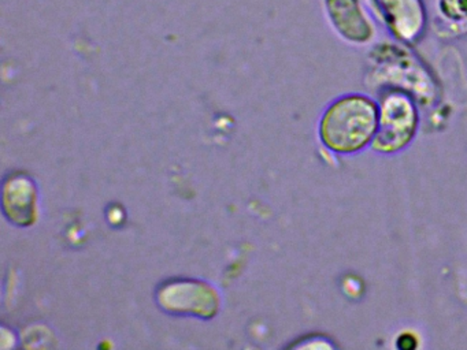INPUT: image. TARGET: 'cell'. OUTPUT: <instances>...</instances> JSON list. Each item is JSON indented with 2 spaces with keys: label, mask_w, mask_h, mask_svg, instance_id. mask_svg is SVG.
I'll return each instance as SVG.
<instances>
[{
  "label": "cell",
  "mask_w": 467,
  "mask_h": 350,
  "mask_svg": "<svg viewBox=\"0 0 467 350\" xmlns=\"http://www.w3.org/2000/svg\"><path fill=\"white\" fill-rule=\"evenodd\" d=\"M379 100L366 93L338 96L327 104L318 123L321 144L336 155H357L371 148L379 130Z\"/></svg>",
  "instance_id": "cell-1"
},
{
  "label": "cell",
  "mask_w": 467,
  "mask_h": 350,
  "mask_svg": "<svg viewBox=\"0 0 467 350\" xmlns=\"http://www.w3.org/2000/svg\"><path fill=\"white\" fill-rule=\"evenodd\" d=\"M379 107V130L371 149L381 155H395L414 141L420 129V109L411 93L400 88L382 90Z\"/></svg>",
  "instance_id": "cell-2"
},
{
  "label": "cell",
  "mask_w": 467,
  "mask_h": 350,
  "mask_svg": "<svg viewBox=\"0 0 467 350\" xmlns=\"http://www.w3.org/2000/svg\"><path fill=\"white\" fill-rule=\"evenodd\" d=\"M322 8L327 24L344 43L363 46L376 40L379 25L368 0H322Z\"/></svg>",
  "instance_id": "cell-3"
},
{
  "label": "cell",
  "mask_w": 467,
  "mask_h": 350,
  "mask_svg": "<svg viewBox=\"0 0 467 350\" xmlns=\"http://www.w3.org/2000/svg\"><path fill=\"white\" fill-rule=\"evenodd\" d=\"M379 21L393 40L414 46L428 32L429 10L425 0H371Z\"/></svg>",
  "instance_id": "cell-4"
},
{
  "label": "cell",
  "mask_w": 467,
  "mask_h": 350,
  "mask_svg": "<svg viewBox=\"0 0 467 350\" xmlns=\"http://www.w3.org/2000/svg\"><path fill=\"white\" fill-rule=\"evenodd\" d=\"M35 188L26 177L10 178L5 186L4 204L9 218L16 223L31 224L35 219Z\"/></svg>",
  "instance_id": "cell-5"
},
{
  "label": "cell",
  "mask_w": 467,
  "mask_h": 350,
  "mask_svg": "<svg viewBox=\"0 0 467 350\" xmlns=\"http://www.w3.org/2000/svg\"><path fill=\"white\" fill-rule=\"evenodd\" d=\"M437 15L452 26H467V0H436Z\"/></svg>",
  "instance_id": "cell-6"
},
{
  "label": "cell",
  "mask_w": 467,
  "mask_h": 350,
  "mask_svg": "<svg viewBox=\"0 0 467 350\" xmlns=\"http://www.w3.org/2000/svg\"><path fill=\"white\" fill-rule=\"evenodd\" d=\"M418 336L412 331H403L396 338V346L404 350L415 349L418 346Z\"/></svg>",
  "instance_id": "cell-7"
}]
</instances>
